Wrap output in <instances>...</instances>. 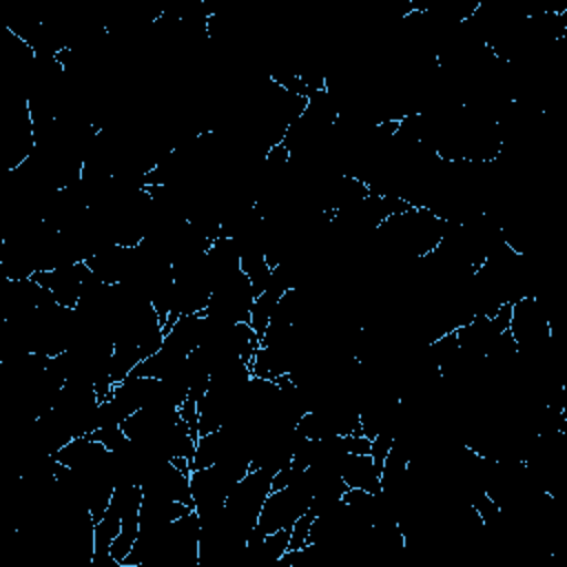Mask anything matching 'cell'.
Segmentation results:
<instances>
[{
	"mask_svg": "<svg viewBox=\"0 0 567 567\" xmlns=\"http://www.w3.org/2000/svg\"><path fill=\"white\" fill-rule=\"evenodd\" d=\"M89 277H91V268L86 266V261H75L53 270H38L31 275V279L38 281L42 288H47L62 308L78 306L82 286Z\"/></svg>",
	"mask_w": 567,
	"mask_h": 567,
	"instance_id": "obj_2",
	"label": "cell"
},
{
	"mask_svg": "<svg viewBox=\"0 0 567 567\" xmlns=\"http://www.w3.org/2000/svg\"><path fill=\"white\" fill-rule=\"evenodd\" d=\"M339 476L348 487L381 494V467L372 454H346L339 465Z\"/></svg>",
	"mask_w": 567,
	"mask_h": 567,
	"instance_id": "obj_3",
	"label": "cell"
},
{
	"mask_svg": "<svg viewBox=\"0 0 567 567\" xmlns=\"http://www.w3.org/2000/svg\"><path fill=\"white\" fill-rule=\"evenodd\" d=\"M308 509H310V496L301 492V487H297L295 483H290L284 489H275L266 496L257 525L250 532V536H266L284 527L290 529L292 523Z\"/></svg>",
	"mask_w": 567,
	"mask_h": 567,
	"instance_id": "obj_1",
	"label": "cell"
}]
</instances>
